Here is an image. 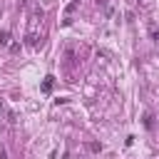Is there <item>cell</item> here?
<instances>
[{
  "instance_id": "1",
  "label": "cell",
  "mask_w": 159,
  "mask_h": 159,
  "mask_svg": "<svg viewBox=\"0 0 159 159\" xmlns=\"http://www.w3.org/2000/svg\"><path fill=\"white\" fill-rule=\"evenodd\" d=\"M7 42H10V32L2 30V32H0V45H7Z\"/></svg>"
},
{
  "instance_id": "2",
  "label": "cell",
  "mask_w": 159,
  "mask_h": 159,
  "mask_svg": "<svg viewBox=\"0 0 159 159\" xmlns=\"http://www.w3.org/2000/svg\"><path fill=\"white\" fill-rule=\"evenodd\" d=\"M52 80H55V77H45V84H42V89H45V92H50V89H52Z\"/></svg>"
}]
</instances>
